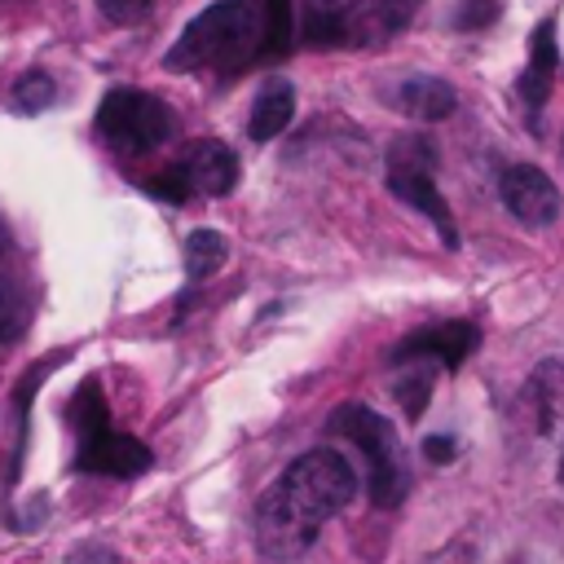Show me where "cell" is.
Here are the masks:
<instances>
[{
    "label": "cell",
    "mask_w": 564,
    "mask_h": 564,
    "mask_svg": "<svg viewBox=\"0 0 564 564\" xmlns=\"http://www.w3.org/2000/svg\"><path fill=\"white\" fill-rule=\"evenodd\" d=\"M145 189H150L154 198H163V203H185V198L194 194V189H189V176H185L181 163H172V167H163L159 176H150Z\"/></svg>",
    "instance_id": "d6986e66"
},
{
    "label": "cell",
    "mask_w": 564,
    "mask_h": 564,
    "mask_svg": "<svg viewBox=\"0 0 564 564\" xmlns=\"http://www.w3.org/2000/svg\"><path fill=\"white\" fill-rule=\"evenodd\" d=\"M53 97H57V84L48 70H26L13 79V110L18 115H40L53 106Z\"/></svg>",
    "instance_id": "e0dca14e"
},
{
    "label": "cell",
    "mask_w": 564,
    "mask_h": 564,
    "mask_svg": "<svg viewBox=\"0 0 564 564\" xmlns=\"http://www.w3.org/2000/svg\"><path fill=\"white\" fill-rule=\"evenodd\" d=\"M9 247H13V238H9V229H4V220H0V273H4V260H9Z\"/></svg>",
    "instance_id": "d4e9b609"
},
{
    "label": "cell",
    "mask_w": 564,
    "mask_h": 564,
    "mask_svg": "<svg viewBox=\"0 0 564 564\" xmlns=\"http://www.w3.org/2000/svg\"><path fill=\"white\" fill-rule=\"evenodd\" d=\"M291 119H295V88H291L286 79H269V84L256 93L247 132H251V141H273V137L286 132Z\"/></svg>",
    "instance_id": "5bb4252c"
},
{
    "label": "cell",
    "mask_w": 564,
    "mask_h": 564,
    "mask_svg": "<svg viewBox=\"0 0 564 564\" xmlns=\"http://www.w3.org/2000/svg\"><path fill=\"white\" fill-rule=\"evenodd\" d=\"M533 423L542 436H564V357H546L533 366L529 383H524Z\"/></svg>",
    "instance_id": "8fae6325"
},
{
    "label": "cell",
    "mask_w": 564,
    "mask_h": 564,
    "mask_svg": "<svg viewBox=\"0 0 564 564\" xmlns=\"http://www.w3.org/2000/svg\"><path fill=\"white\" fill-rule=\"evenodd\" d=\"M330 432L348 436L352 449L366 458L370 502L375 507H397L410 489V476H405V458H401V441H397L392 423L383 414H375L370 405H339L330 414Z\"/></svg>",
    "instance_id": "5b68a950"
},
{
    "label": "cell",
    "mask_w": 564,
    "mask_h": 564,
    "mask_svg": "<svg viewBox=\"0 0 564 564\" xmlns=\"http://www.w3.org/2000/svg\"><path fill=\"white\" fill-rule=\"evenodd\" d=\"M357 494L352 463L339 449H308L300 454L256 502V546L264 560H295L304 555L322 524L339 516Z\"/></svg>",
    "instance_id": "6da1fadb"
},
{
    "label": "cell",
    "mask_w": 564,
    "mask_h": 564,
    "mask_svg": "<svg viewBox=\"0 0 564 564\" xmlns=\"http://www.w3.org/2000/svg\"><path fill=\"white\" fill-rule=\"evenodd\" d=\"M392 397L401 401L405 419H423L427 401H432V361H410L392 388Z\"/></svg>",
    "instance_id": "2e32d148"
},
{
    "label": "cell",
    "mask_w": 564,
    "mask_h": 564,
    "mask_svg": "<svg viewBox=\"0 0 564 564\" xmlns=\"http://www.w3.org/2000/svg\"><path fill=\"white\" fill-rule=\"evenodd\" d=\"M291 48V0H264V62Z\"/></svg>",
    "instance_id": "ac0fdd59"
},
{
    "label": "cell",
    "mask_w": 564,
    "mask_h": 564,
    "mask_svg": "<svg viewBox=\"0 0 564 564\" xmlns=\"http://www.w3.org/2000/svg\"><path fill=\"white\" fill-rule=\"evenodd\" d=\"M555 66H560V48H555V18L538 22V31L529 35V66L520 75V97L529 101V110H538L555 84Z\"/></svg>",
    "instance_id": "7c38bea8"
},
{
    "label": "cell",
    "mask_w": 564,
    "mask_h": 564,
    "mask_svg": "<svg viewBox=\"0 0 564 564\" xmlns=\"http://www.w3.org/2000/svg\"><path fill=\"white\" fill-rule=\"evenodd\" d=\"M150 4H154V0H97V9H101L110 22H123V26L141 22V18L150 13Z\"/></svg>",
    "instance_id": "44dd1931"
},
{
    "label": "cell",
    "mask_w": 564,
    "mask_h": 564,
    "mask_svg": "<svg viewBox=\"0 0 564 564\" xmlns=\"http://www.w3.org/2000/svg\"><path fill=\"white\" fill-rule=\"evenodd\" d=\"M494 13H498V4H494V0H463V9H458V26L476 31V26L494 22Z\"/></svg>",
    "instance_id": "7402d4cb"
},
{
    "label": "cell",
    "mask_w": 564,
    "mask_h": 564,
    "mask_svg": "<svg viewBox=\"0 0 564 564\" xmlns=\"http://www.w3.org/2000/svg\"><path fill=\"white\" fill-rule=\"evenodd\" d=\"M22 330V304H18V282L0 273V344Z\"/></svg>",
    "instance_id": "ffe728a7"
},
{
    "label": "cell",
    "mask_w": 564,
    "mask_h": 564,
    "mask_svg": "<svg viewBox=\"0 0 564 564\" xmlns=\"http://www.w3.org/2000/svg\"><path fill=\"white\" fill-rule=\"evenodd\" d=\"M392 101H397V110H405V115H410V119H419V123L449 119V115H454V106H458L454 88H449L445 79H436V75H410L405 84H397Z\"/></svg>",
    "instance_id": "4fadbf2b"
},
{
    "label": "cell",
    "mask_w": 564,
    "mask_h": 564,
    "mask_svg": "<svg viewBox=\"0 0 564 564\" xmlns=\"http://www.w3.org/2000/svg\"><path fill=\"white\" fill-rule=\"evenodd\" d=\"M498 198H502V207H507L520 225H529V229H546V225H555V216H560V189H555V181H551L542 167H533V163L507 167V172L498 176Z\"/></svg>",
    "instance_id": "ba28073f"
},
{
    "label": "cell",
    "mask_w": 564,
    "mask_h": 564,
    "mask_svg": "<svg viewBox=\"0 0 564 564\" xmlns=\"http://www.w3.org/2000/svg\"><path fill=\"white\" fill-rule=\"evenodd\" d=\"M225 256H229L225 234H216V229H194V234L185 238V278H189V282L212 278V273L225 264Z\"/></svg>",
    "instance_id": "9a60e30c"
},
{
    "label": "cell",
    "mask_w": 564,
    "mask_h": 564,
    "mask_svg": "<svg viewBox=\"0 0 564 564\" xmlns=\"http://www.w3.org/2000/svg\"><path fill=\"white\" fill-rule=\"evenodd\" d=\"M480 344V330L471 322H436V326H423V330H410L392 352L388 361L392 366H410V361H436L445 370H458Z\"/></svg>",
    "instance_id": "9c48e42d"
},
{
    "label": "cell",
    "mask_w": 564,
    "mask_h": 564,
    "mask_svg": "<svg viewBox=\"0 0 564 564\" xmlns=\"http://www.w3.org/2000/svg\"><path fill=\"white\" fill-rule=\"evenodd\" d=\"M432 167H436V150L427 145V137H397L392 150H388V189H392L401 203H410L414 212H423V216L436 225L441 242H445L449 251H458V225H454V216H449L445 194L436 189Z\"/></svg>",
    "instance_id": "52a82bcc"
},
{
    "label": "cell",
    "mask_w": 564,
    "mask_h": 564,
    "mask_svg": "<svg viewBox=\"0 0 564 564\" xmlns=\"http://www.w3.org/2000/svg\"><path fill=\"white\" fill-rule=\"evenodd\" d=\"M66 419H70V427H75V436H79L75 471L128 480V476H141V471L154 463L150 445H141L137 436L110 427V410H106V397H101L97 379L79 383V392H75L70 405H66Z\"/></svg>",
    "instance_id": "277c9868"
},
{
    "label": "cell",
    "mask_w": 564,
    "mask_h": 564,
    "mask_svg": "<svg viewBox=\"0 0 564 564\" xmlns=\"http://www.w3.org/2000/svg\"><path fill=\"white\" fill-rule=\"evenodd\" d=\"M176 132L167 101L141 88H110L97 106V137L119 154H150Z\"/></svg>",
    "instance_id": "8992f818"
},
{
    "label": "cell",
    "mask_w": 564,
    "mask_h": 564,
    "mask_svg": "<svg viewBox=\"0 0 564 564\" xmlns=\"http://www.w3.org/2000/svg\"><path fill=\"white\" fill-rule=\"evenodd\" d=\"M560 485H564V458H560Z\"/></svg>",
    "instance_id": "484cf974"
},
{
    "label": "cell",
    "mask_w": 564,
    "mask_h": 564,
    "mask_svg": "<svg viewBox=\"0 0 564 564\" xmlns=\"http://www.w3.org/2000/svg\"><path fill=\"white\" fill-rule=\"evenodd\" d=\"M419 0H308L304 4V44L317 48H375L397 40Z\"/></svg>",
    "instance_id": "3957f363"
},
{
    "label": "cell",
    "mask_w": 564,
    "mask_h": 564,
    "mask_svg": "<svg viewBox=\"0 0 564 564\" xmlns=\"http://www.w3.org/2000/svg\"><path fill=\"white\" fill-rule=\"evenodd\" d=\"M66 564H119V555L110 546H101V542H88V546H75L66 555Z\"/></svg>",
    "instance_id": "603a6c76"
},
{
    "label": "cell",
    "mask_w": 564,
    "mask_h": 564,
    "mask_svg": "<svg viewBox=\"0 0 564 564\" xmlns=\"http://www.w3.org/2000/svg\"><path fill=\"white\" fill-rule=\"evenodd\" d=\"M264 57V4L260 0H216L167 48V70H220L234 75Z\"/></svg>",
    "instance_id": "7a4b0ae2"
},
{
    "label": "cell",
    "mask_w": 564,
    "mask_h": 564,
    "mask_svg": "<svg viewBox=\"0 0 564 564\" xmlns=\"http://www.w3.org/2000/svg\"><path fill=\"white\" fill-rule=\"evenodd\" d=\"M423 458L436 463V467H445L454 458V441L449 436H423Z\"/></svg>",
    "instance_id": "cb8c5ba5"
},
{
    "label": "cell",
    "mask_w": 564,
    "mask_h": 564,
    "mask_svg": "<svg viewBox=\"0 0 564 564\" xmlns=\"http://www.w3.org/2000/svg\"><path fill=\"white\" fill-rule=\"evenodd\" d=\"M181 167L189 176V189L194 194H207V198H220V194H229L238 185V154L225 141H216V137L194 141L185 150Z\"/></svg>",
    "instance_id": "30bf717a"
}]
</instances>
